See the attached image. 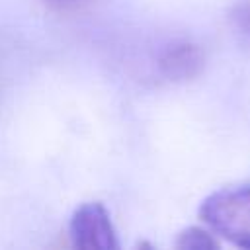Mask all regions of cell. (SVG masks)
Instances as JSON below:
<instances>
[{
    "label": "cell",
    "instance_id": "6da1fadb",
    "mask_svg": "<svg viewBox=\"0 0 250 250\" xmlns=\"http://www.w3.org/2000/svg\"><path fill=\"white\" fill-rule=\"evenodd\" d=\"M199 217L215 234L250 250V186L211 193L203 199Z\"/></svg>",
    "mask_w": 250,
    "mask_h": 250
},
{
    "label": "cell",
    "instance_id": "7a4b0ae2",
    "mask_svg": "<svg viewBox=\"0 0 250 250\" xmlns=\"http://www.w3.org/2000/svg\"><path fill=\"white\" fill-rule=\"evenodd\" d=\"M68 236L82 250H117V234L107 209L100 201L82 203L70 217Z\"/></svg>",
    "mask_w": 250,
    "mask_h": 250
},
{
    "label": "cell",
    "instance_id": "3957f363",
    "mask_svg": "<svg viewBox=\"0 0 250 250\" xmlns=\"http://www.w3.org/2000/svg\"><path fill=\"white\" fill-rule=\"evenodd\" d=\"M203 51L191 41H174L158 57V68L168 80L180 82L195 78L203 68Z\"/></svg>",
    "mask_w": 250,
    "mask_h": 250
},
{
    "label": "cell",
    "instance_id": "277c9868",
    "mask_svg": "<svg viewBox=\"0 0 250 250\" xmlns=\"http://www.w3.org/2000/svg\"><path fill=\"white\" fill-rule=\"evenodd\" d=\"M176 248H182V250H217L219 242L215 240V236L211 232H207L199 227H189L178 234Z\"/></svg>",
    "mask_w": 250,
    "mask_h": 250
},
{
    "label": "cell",
    "instance_id": "5b68a950",
    "mask_svg": "<svg viewBox=\"0 0 250 250\" xmlns=\"http://www.w3.org/2000/svg\"><path fill=\"white\" fill-rule=\"evenodd\" d=\"M232 20L236 21V25H238L242 31L250 33V0L236 6V10H234V14H232Z\"/></svg>",
    "mask_w": 250,
    "mask_h": 250
}]
</instances>
